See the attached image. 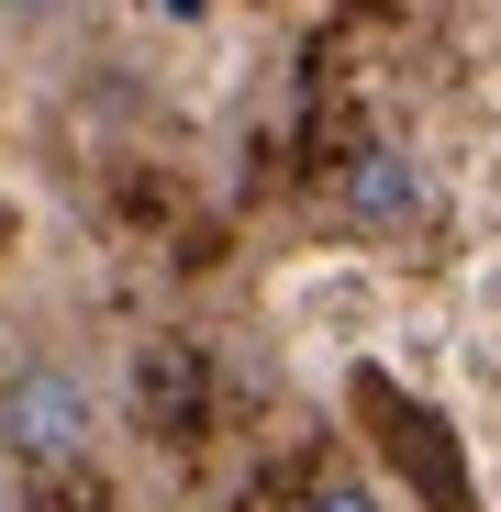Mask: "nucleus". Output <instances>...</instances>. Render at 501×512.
<instances>
[{
    "label": "nucleus",
    "mask_w": 501,
    "mask_h": 512,
    "mask_svg": "<svg viewBox=\"0 0 501 512\" xmlns=\"http://www.w3.org/2000/svg\"><path fill=\"white\" fill-rule=\"evenodd\" d=\"M346 212L368 223V234H412L435 212V179H424V156L412 145H368L357 167H346Z\"/></svg>",
    "instance_id": "2"
},
{
    "label": "nucleus",
    "mask_w": 501,
    "mask_h": 512,
    "mask_svg": "<svg viewBox=\"0 0 501 512\" xmlns=\"http://www.w3.org/2000/svg\"><path fill=\"white\" fill-rule=\"evenodd\" d=\"M312 512H390L368 479H334V490H312Z\"/></svg>",
    "instance_id": "3"
},
{
    "label": "nucleus",
    "mask_w": 501,
    "mask_h": 512,
    "mask_svg": "<svg viewBox=\"0 0 501 512\" xmlns=\"http://www.w3.org/2000/svg\"><path fill=\"white\" fill-rule=\"evenodd\" d=\"M0 512H34V501H23V479H12V468H0Z\"/></svg>",
    "instance_id": "4"
},
{
    "label": "nucleus",
    "mask_w": 501,
    "mask_h": 512,
    "mask_svg": "<svg viewBox=\"0 0 501 512\" xmlns=\"http://www.w3.org/2000/svg\"><path fill=\"white\" fill-rule=\"evenodd\" d=\"M0 446H12L23 468H67L101 446V379L78 357H23L12 379H0Z\"/></svg>",
    "instance_id": "1"
}]
</instances>
